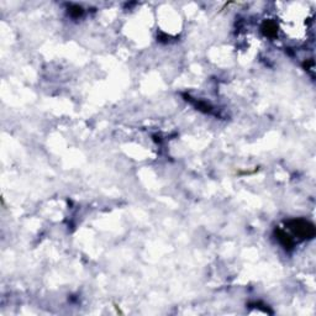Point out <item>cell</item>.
I'll return each instance as SVG.
<instances>
[{
    "instance_id": "cell-2",
    "label": "cell",
    "mask_w": 316,
    "mask_h": 316,
    "mask_svg": "<svg viewBox=\"0 0 316 316\" xmlns=\"http://www.w3.org/2000/svg\"><path fill=\"white\" fill-rule=\"evenodd\" d=\"M82 8H79V6H72L71 8V14L73 15V16H79V15H82Z\"/></svg>"
},
{
    "instance_id": "cell-1",
    "label": "cell",
    "mask_w": 316,
    "mask_h": 316,
    "mask_svg": "<svg viewBox=\"0 0 316 316\" xmlns=\"http://www.w3.org/2000/svg\"><path fill=\"white\" fill-rule=\"evenodd\" d=\"M263 30L268 36H272V35L275 34V26H274L273 22H265L264 26H263Z\"/></svg>"
}]
</instances>
